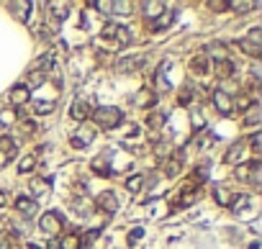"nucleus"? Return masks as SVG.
Listing matches in <instances>:
<instances>
[{
	"mask_svg": "<svg viewBox=\"0 0 262 249\" xmlns=\"http://www.w3.org/2000/svg\"><path fill=\"white\" fill-rule=\"evenodd\" d=\"M11 100H13L16 105H23V103H28V90H26L23 85H16V88L11 90Z\"/></svg>",
	"mask_w": 262,
	"mask_h": 249,
	"instance_id": "nucleus-15",
	"label": "nucleus"
},
{
	"mask_svg": "<svg viewBox=\"0 0 262 249\" xmlns=\"http://www.w3.org/2000/svg\"><path fill=\"white\" fill-rule=\"evenodd\" d=\"M193 67H196V69H201V72H206V69H208V57H206V54L196 57V59H193Z\"/></svg>",
	"mask_w": 262,
	"mask_h": 249,
	"instance_id": "nucleus-29",
	"label": "nucleus"
},
{
	"mask_svg": "<svg viewBox=\"0 0 262 249\" xmlns=\"http://www.w3.org/2000/svg\"><path fill=\"white\" fill-rule=\"evenodd\" d=\"M177 100H180V105H188V103H191V100H193V95H191V93H188V90H185V93H182V95H177Z\"/></svg>",
	"mask_w": 262,
	"mask_h": 249,
	"instance_id": "nucleus-36",
	"label": "nucleus"
},
{
	"mask_svg": "<svg viewBox=\"0 0 262 249\" xmlns=\"http://www.w3.org/2000/svg\"><path fill=\"white\" fill-rule=\"evenodd\" d=\"M172 21H175V11H165V13H162V18H157L155 28H167Z\"/></svg>",
	"mask_w": 262,
	"mask_h": 249,
	"instance_id": "nucleus-22",
	"label": "nucleus"
},
{
	"mask_svg": "<svg viewBox=\"0 0 262 249\" xmlns=\"http://www.w3.org/2000/svg\"><path fill=\"white\" fill-rule=\"evenodd\" d=\"M110 11L119 13V16H131L134 3H126V0H121V3H110Z\"/></svg>",
	"mask_w": 262,
	"mask_h": 249,
	"instance_id": "nucleus-16",
	"label": "nucleus"
},
{
	"mask_svg": "<svg viewBox=\"0 0 262 249\" xmlns=\"http://www.w3.org/2000/svg\"><path fill=\"white\" fill-rule=\"evenodd\" d=\"M242 157H244V144H242V141H234V144L229 147V152H227V157H223V159H227L229 164H237Z\"/></svg>",
	"mask_w": 262,
	"mask_h": 249,
	"instance_id": "nucleus-10",
	"label": "nucleus"
},
{
	"mask_svg": "<svg viewBox=\"0 0 262 249\" xmlns=\"http://www.w3.org/2000/svg\"><path fill=\"white\" fill-rule=\"evenodd\" d=\"M6 203H8V200H6V193H0V208H3Z\"/></svg>",
	"mask_w": 262,
	"mask_h": 249,
	"instance_id": "nucleus-42",
	"label": "nucleus"
},
{
	"mask_svg": "<svg viewBox=\"0 0 262 249\" xmlns=\"http://www.w3.org/2000/svg\"><path fill=\"white\" fill-rule=\"evenodd\" d=\"M57 105L54 103H36V108H33V113H52Z\"/></svg>",
	"mask_w": 262,
	"mask_h": 249,
	"instance_id": "nucleus-30",
	"label": "nucleus"
},
{
	"mask_svg": "<svg viewBox=\"0 0 262 249\" xmlns=\"http://www.w3.org/2000/svg\"><path fill=\"white\" fill-rule=\"evenodd\" d=\"M13 149H16V139H11V136L0 139V152H13Z\"/></svg>",
	"mask_w": 262,
	"mask_h": 249,
	"instance_id": "nucleus-27",
	"label": "nucleus"
},
{
	"mask_svg": "<svg viewBox=\"0 0 262 249\" xmlns=\"http://www.w3.org/2000/svg\"><path fill=\"white\" fill-rule=\"evenodd\" d=\"M57 249H80V241H78V236H64L57 241Z\"/></svg>",
	"mask_w": 262,
	"mask_h": 249,
	"instance_id": "nucleus-20",
	"label": "nucleus"
},
{
	"mask_svg": "<svg viewBox=\"0 0 262 249\" xmlns=\"http://www.w3.org/2000/svg\"><path fill=\"white\" fill-rule=\"evenodd\" d=\"M203 126H206L203 113H193V129H203Z\"/></svg>",
	"mask_w": 262,
	"mask_h": 249,
	"instance_id": "nucleus-33",
	"label": "nucleus"
},
{
	"mask_svg": "<svg viewBox=\"0 0 262 249\" xmlns=\"http://www.w3.org/2000/svg\"><path fill=\"white\" fill-rule=\"evenodd\" d=\"M206 57H213V59H229V52H227V44H221V41H211V44L206 47V52H203Z\"/></svg>",
	"mask_w": 262,
	"mask_h": 249,
	"instance_id": "nucleus-6",
	"label": "nucleus"
},
{
	"mask_svg": "<svg viewBox=\"0 0 262 249\" xmlns=\"http://www.w3.org/2000/svg\"><path fill=\"white\" fill-rule=\"evenodd\" d=\"M244 41H249L252 47H262V31H259V28H252V31L247 33Z\"/></svg>",
	"mask_w": 262,
	"mask_h": 249,
	"instance_id": "nucleus-23",
	"label": "nucleus"
},
{
	"mask_svg": "<svg viewBox=\"0 0 262 249\" xmlns=\"http://www.w3.org/2000/svg\"><path fill=\"white\" fill-rule=\"evenodd\" d=\"M249 144H252V149H254V154H259V134H252V139H249Z\"/></svg>",
	"mask_w": 262,
	"mask_h": 249,
	"instance_id": "nucleus-37",
	"label": "nucleus"
},
{
	"mask_svg": "<svg viewBox=\"0 0 262 249\" xmlns=\"http://www.w3.org/2000/svg\"><path fill=\"white\" fill-rule=\"evenodd\" d=\"M21 131L23 134H36V121H21Z\"/></svg>",
	"mask_w": 262,
	"mask_h": 249,
	"instance_id": "nucleus-31",
	"label": "nucleus"
},
{
	"mask_svg": "<svg viewBox=\"0 0 262 249\" xmlns=\"http://www.w3.org/2000/svg\"><path fill=\"white\" fill-rule=\"evenodd\" d=\"M16 211L23 214V216H36V211H39V203H36V198H16Z\"/></svg>",
	"mask_w": 262,
	"mask_h": 249,
	"instance_id": "nucleus-5",
	"label": "nucleus"
},
{
	"mask_svg": "<svg viewBox=\"0 0 262 249\" xmlns=\"http://www.w3.org/2000/svg\"><path fill=\"white\" fill-rule=\"evenodd\" d=\"M0 249H13V244L6 239V241H0Z\"/></svg>",
	"mask_w": 262,
	"mask_h": 249,
	"instance_id": "nucleus-41",
	"label": "nucleus"
},
{
	"mask_svg": "<svg viewBox=\"0 0 262 249\" xmlns=\"http://www.w3.org/2000/svg\"><path fill=\"white\" fill-rule=\"evenodd\" d=\"M213 105H216V111H218L221 116H232V113H234V100H232L229 93H223V90H216V93H213Z\"/></svg>",
	"mask_w": 262,
	"mask_h": 249,
	"instance_id": "nucleus-3",
	"label": "nucleus"
},
{
	"mask_svg": "<svg viewBox=\"0 0 262 249\" xmlns=\"http://www.w3.org/2000/svg\"><path fill=\"white\" fill-rule=\"evenodd\" d=\"M69 113H72V118H78V121H85V118H88L93 111H90V105H88L85 100H74V103H72V111H69Z\"/></svg>",
	"mask_w": 262,
	"mask_h": 249,
	"instance_id": "nucleus-9",
	"label": "nucleus"
},
{
	"mask_svg": "<svg viewBox=\"0 0 262 249\" xmlns=\"http://www.w3.org/2000/svg\"><path fill=\"white\" fill-rule=\"evenodd\" d=\"M144 64V57H126V59H121L119 62V72H124V75H129V72H134V69H139Z\"/></svg>",
	"mask_w": 262,
	"mask_h": 249,
	"instance_id": "nucleus-7",
	"label": "nucleus"
},
{
	"mask_svg": "<svg viewBox=\"0 0 262 249\" xmlns=\"http://www.w3.org/2000/svg\"><path fill=\"white\" fill-rule=\"evenodd\" d=\"M31 82H33V85H42V82H44V75H42V72H33V75H31Z\"/></svg>",
	"mask_w": 262,
	"mask_h": 249,
	"instance_id": "nucleus-38",
	"label": "nucleus"
},
{
	"mask_svg": "<svg viewBox=\"0 0 262 249\" xmlns=\"http://www.w3.org/2000/svg\"><path fill=\"white\" fill-rule=\"evenodd\" d=\"M93 6H95L98 11H105V13L110 11V3H103V0H100V3H93Z\"/></svg>",
	"mask_w": 262,
	"mask_h": 249,
	"instance_id": "nucleus-39",
	"label": "nucleus"
},
{
	"mask_svg": "<svg viewBox=\"0 0 262 249\" xmlns=\"http://www.w3.org/2000/svg\"><path fill=\"white\" fill-rule=\"evenodd\" d=\"M211 8L213 11H223V8H227V3H211Z\"/></svg>",
	"mask_w": 262,
	"mask_h": 249,
	"instance_id": "nucleus-40",
	"label": "nucleus"
},
{
	"mask_svg": "<svg viewBox=\"0 0 262 249\" xmlns=\"http://www.w3.org/2000/svg\"><path fill=\"white\" fill-rule=\"evenodd\" d=\"M196 203V193H188V195H182V200H180V205L185 208V205H193Z\"/></svg>",
	"mask_w": 262,
	"mask_h": 249,
	"instance_id": "nucleus-34",
	"label": "nucleus"
},
{
	"mask_svg": "<svg viewBox=\"0 0 262 249\" xmlns=\"http://www.w3.org/2000/svg\"><path fill=\"white\" fill-rule=\"evenodd\" d=\"M141 11L146 18H160L165 13V6L162 3H155V0H146V3H141Z\"/></svg>",
	"mask_w": 262,
	"mask_h": 249,
	"instance_id": "nucleus-8",
	"label": "nucleus"
},
{
	"mask_svg": "<svg viewBox=\"0 0 262 249\" xmlns=\"http://www.w3.org/2000/svg\"><path fill=\"white\" fill-rule=\"evenodd\" d=\"M31 190L36 193V198L47 195V193H49V180H44V177H33V180H31Z\"/></svg>",
	"mask_w": 262,
	"mask_h": 249,
	"instance_id": "nucleus-13",
	"label": "nucleus"
},
{
	"mask_svg": "<svg viewBox=\"0 0 262 249\" xmlns=\"http://www.w3.org/2000/svg\"><path fill=\"white\" fill-rule=\"evenodd\" d=\"M62 214H57V211H47L44 216H42V221H39V226H42V231H47V234H59L62 231Z\"/></svg>",
	"mask_w": 262,
	"mask_h": 249,
	"instance_id": "nucleus-2",
	"label": "nucleus"
},
{
	"mask_svg": "<svg viewBox=\"0 0 262 249\" xmlns=\"http://www.w3.org/2000/svg\"><path fill=\"white\" fill-rule=\"evenodd\" d=\"M114 33H116V23H108V26H103V39H114Z\"/></svg>",
	"mask_w": 262,
	"mask_h": 249,
	"instance_id": "nucleus-32",
	"label": "nucleus"
},
{
	"mask_svg": "<svg viewBox=\"0 0 262 249\" xmlns=\"http://www.w3.org/2000/svg\"><path fill=\"white\" fill-rule=\"evenodd\" d=\"M90 116L98 121L100 129H116V126H121V123H124V113L119 108H114V105H100Z\"/></svg>",
	"mask_w": 262,
	"mask_h": 249,
	"instance_id": "nucleus-1",
	"label": "nucleus"
},
{
	"mask_svg": "<svg viewBox=\"0 0 262 249\" xmlns=\"http://www.w3.org/2000/svg\"><path fill=\"white\" fill-rule=\"evenodd\" d=\"M216 75H218V77H232V75H234V64H232L229 59L218 62V67H216Z\"/></svg>",
	"mask_w": 262,
	"mask_h": 249,
	"instance_id": "nucleus-18",
	"label": "nucleus"
},
{
	"mask_svg": "<svg viewBox=\"0 0 262 249\" xmlns=\"http://www.w3.org/2000/svg\"><path fill=\"white\" fill-rule=\"evenodd\" d=\"M129 33H131L129 28H124V26H116V33H114V39H116V44H119V47H129L131 41H134Z\"/></svg>",
	"mask_w": 262,
	"mask_h": 249,
	"instance_id": "nucleus-14",
	"label": "nucleus"
},
{
	"mask_svg": "<svg viewBox=\"0 0 262 249\" xmlns=\"http://www.w3.org/2000/svg\"><path fill=\"white\" fill-rule=\"evenodd\" d=\"M33 167H36V157H33V154H28V157H23V159L18 162V172H23V175L31 172Z\"/></svg>",
	"mask_w": 262,
	"mask_h": 249,
	"instance_id": "nucleus-19",
	"label": "nucleus"
},
{
	"mask_svg": "<svg viewBox=\"0 0 262 249\" xmlns=\"http://www.w3.org/2000/svg\"><path fill=\"white\" fill-rule=\"evenodd\" d=\"M139 239H141V229H134V231H131V234H129V244H131V246H134V244H136V241H139Z\"/></svg>",
	"mask_w": 262,
	"mask_h": 249,
	"instance_id": "nucleus-35",
	"label": "nucleus"
},
{
	"mask_svg": "<svg viewBox=\"0 0 262 249\" xmlns=\"http://www.w3.org/2000/svg\"><path fill=\"white\" fill-rule=\"evenodd\" d=\"M90 141H93V131H90V129H83L80 134L72 136V147H74V149H83V147H88Z\"/></svg>",
	"mask_w": 262,
	"mask_h": 249,
	"instance_id": "nucleus-11",
	"label": "nucleus"
},
{
	"mask_svg": "<svg viewBox=\"0 0 262 249\" xmlns=\"http://www.w3.org/2000/svg\"><path fill=\"white\" fill-rule=\"evenodd\" d=\"M144 188V175H131L129 180H126V190H131V193H139Z\"/></svg>",
	"mask_w": 262,
	"mask_h": 249,
	"instance_id": "nucleus-17",
	"label": "nucleus"
},
{
	"mask_svg": "<svg viewBox=\"0 0 262 249\" xmlns=\"http://www.w3.org/2000/svg\"><path fill=\"white\" fill-rule=\"evenodd\" d=\"M227 8H234V11H252V8H257V3H239V0H237V3H227Z\"/></svg>",
	"mask_w": 262,
	"mask_h": 249,
	"instance_id": "nucleus-25",
	"label": "nucleus"
},
{
	"mask_svg": "<svg viewBox=\"0 0 262 249\" xmlns=\"http://www.w3.org/2000/svg\"><path fill=\"white\" fill-rule=\"evenodd\" d=\"M259 121H262V116H259V105L252 103V105L244 111V123H247V126H257Z\"/></svg>",
	"mask_w": 262,
	"mask_h": 249,
	"instance_id": "nucleus-12",
	"label": "nucleus"
},
{
	"mask_svg": "<svg viewBox=\"0 0 262 249\" xmlns=\"http://www.w3.org/2000/svg\"><path fill=\"white\" fill-rule=\"evenodd\" d=\"M155 100H157V98H155L152 93H146V90H144V93H139V98H136V103H139V105H152Z\"/></svg>",
	"mask_w": 262,
	"mask_h": 249,
	"instance_id": "nucleus-26",
	"label": "nucleus"
},
{
	"mask_svg": "<svg viewBox=\"0 0 262 249\" xmlns=\"http://www.w3.org/2000/svg\"><path fill=\"white\" fill-rule=\"evenodd\" d=\"M13 121H16V113H13V111H3V113H0V126H11Z\"/></svg>",
	"mask_w": 262,
	"mask_h": 249,
	"instance_id": "nucleus-28",
	"label": "nucleus"
},
{
	"mask_svg": "<svg viewBox=\"0 0 262 249\" xmlns=\"http://www.w3.org/2000/svg\"><path fill=\"white\" fill-rule=\"evenodd\" d=\"M28 8H31V3H13V11H18L21 21H28Z\"/></svg>",
	"mask_w": 262,
	"mask_h": 249,
	"instance_id": "nucleus-24",
	"label": "nucleus"
},
{
	"mask_svg": "<svg viewBox=\"0 0 262 249\" xmlns=\"http://www.w3.org/2000/svg\"><path fill=\"white\" fill-rule=\"evenodd\" d=\"M232 198H234V195H232L227 188H216V200H218L221 205H232Z\"/></svg>",
	"mask_w": 262,
	"mask_h": 249,
	"instance_id": "nucleus-21",
	"label": "nucleus"
},
{
	"mask_svg": "<svg viewBox=\"0 0 262 249\" xmlns=\"http://www.w3.org/2000/svg\"><path fill=\"white\" fill-rule=\"evenodd\" d=\"M95 203H98V208L105 211V214H116V211H119V198H116V193H110V190L100 193V195L95 198Z\"/></svg>",
	"mask_w": 262,
	"mask_h": 249,
	"instance_id": "nucleus-4",
	"label": "nucleus"
}]
</instances>
